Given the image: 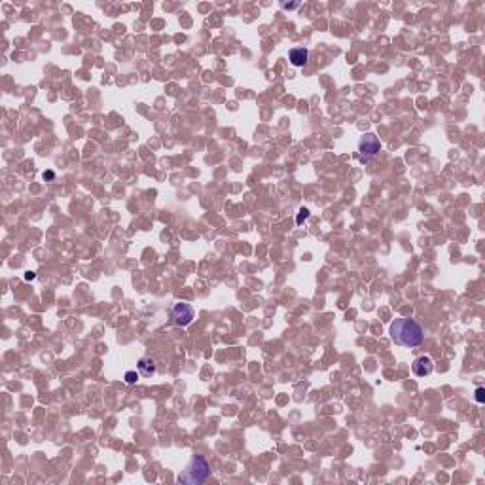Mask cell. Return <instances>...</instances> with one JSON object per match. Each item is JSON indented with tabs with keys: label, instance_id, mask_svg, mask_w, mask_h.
Instances as JSON below:
<instances>
[{
	"label": "cell",
	"instance_id": "obj_1",
	"mask_svg": "<svg viewBox=\"0 0 485 485\" xmlns=\"http://www.w3.org/2000/svg\"><path fill=\"white\" fill-rule=\"evenodd\" d=\"M388 334H390V340L396 345L408 347V349L419 347L424 341V328L413 318H396L390 324Z\"/></svg>",
	"mask_w": 485,
	"mask_h": 485
},
{
	"label": "cell",
	"instance_id": "obj_2",
	"mask_svg": "<svg viewBox=\"0 0 485 485\" xmlns=\"http://www.w3.org/2000/svg\"><path fill=\"white\" fill-rule=\"evenodd\" d=\"M210 476V462L207 461L203 455H192V459L188 461L186 468L178 474V484L186 485H199L205 484Z\"/></svg>",
	"mask_w": 485,
	"mask_h": 485
},
{
	"label": "cell",
	"instance_id": "obj_3",
	"mask_svg": "<svg viewBox=\"0 0 485 485\" xmlns=\"http://www.w3.org/2000/svg\"><path fill=\"white\" fill-rule=\"evenodd\" d=\"M381 152V142L374 133H366L358 140V161L360 163H370Z\"/></svg>",
	"mask_w": 485,
	"mask_h": 485
},
{
	"label": "cell",
	"instance_id": "obj_4",
	"mask_svg": "<svg viewBox=\"0 0 485 485\" xmlns=\"http://www.w3.org/2000/svg\"><path fill=\"white\" fill-rule=\"evenodd\" d=\"M171 315H173L174 324H178V326H188V324H192V320L195 318V311L190 303L180 302L173 307V313H171Z\"/></svg>",
	"mask_w": 485,
	"mask_h": 485
},
{
	"label": "cell",
	"instance_id": "obj_5",
	"mask_svg": "<svg viewBox=\"0 0 485 485\" xmlns=\"http://www.w3.org/2000/svg\"><path fill=\"white\" fill-rule=\"evenodd\" d=\"M432 370H434V362H432V358H428V356H419V358H415L412 364V372L417 377L430 376Z\"/></svg>",
	"mask_w": 485,
	"mask_h": 485
},
{
	"label": "cell",
	"instance_id": "obj_6",
	"mask_svg": "<svg viewBox=\"0 0 485 485\" xmlns=\"http://www.w3.org/2000/svg\"><path fill=\"white\" fill-rule=\"evenodd\" d=\"M288 59L294 67H305L309 61V51L305 48H292L288 53Z\"/></svg>",
	"mask_w": 485,
	"mask_h": 485
},
{
	"label": "cell",
	"instance_id": "obj_7",
	"mask_svg": "<svg viewBox=\"0 0 485 485\" xmlns=\"http://www.w3.org/2000/svg\"><path fill=\"white\" fill-rule=\"evenodd\" d=\"M137 370H139V374L142 377H152L156 374V362L152 360V358H140L139 362H137Z\"/></svg>",
	"mask_w": 485,
	"mask_h": 485
},
{
	"label": "cell",
	"instance_id": "obj_8",
	"mask_svg": "<svg viewBox=\"0 0 485 485\" xmlns=\"http://www.w3.org/2000/svg\"><path fill=\"white\" fill-rule=\"evenodd\" d=\"M139 376H140V374H139V372H135V370L127 372V374H125V383H127V385H135V383H137V379H139Z\"/></svg>",
	"mask_w": 485,
	"mask_h": 485
},
{
	"label": "cell",
	"instance_id": "obj_9",
	"mask_svg": "<svg viewBox=\"0 0 485 485\" xmlns=\"http://www.w3.org/2000/svg\"><path fill=\"white\" fill-rule=\"evenodd\" d=\"M307 216H309V210H307L305 207H302V208H300V212H298V216H296V224L300 226L303 220H307Z\"/></svg>",
	"mask_w": 485,
	"mask_h": 485
},
{
	"label": "cell",
	"instance_id": "obj_10",
	"mask_svg": "<svg viewBox=\"0 0 485 485\" xmlns=\"http://www.w3.org/2000/svg\"><path fill=\"white\" fill-rule=\"evenodd\" d=\"M476 402H480V404H484L485 402V388L484 387L476 388Z\"/></svg>",
	"mask_w": 485,
	"mask_h": 485
},
{
	"label": "cell",
	"instance_id": "obj_11",
	"mask_svg": "<svg viewBox=\"0 0 485 485\" xmlns=\"http://www.w3.org/2000/svg\"><path fill=\"white\" fill-rule=\"evenodd\" d=\"M53 176H55L53 171H46V173H44V178H46V180H53Z\"/></svg>",
	"mask_w": 485,
	"mask_h": 485
},
{
	"label": "cell",
	"instance_id": "obj_12",
	"mask_svg": "<svg viewBox=\"0 0 485 485\" xmlns=\"http://www.w3.org/2000/svg\"><path fill=\"white\" fill-rule=\"evenodd\" d=\"M282 8L284 10H294V8H298V2L296 4H282Z\"/></svg>",
	"mask_w": 485,
	"mask_h": 485
},
{
	"label": "cell",
	"instance_id": "obj_13",
	"mask_svg": "<svg viewBox=\"0 0 485 485\" xmlns=\"http://www.w3.org/2000/svg\"><path fill=\"white\" fill-rule=\"evenodd\" d=\"M35 277H36V275H35V273H31V271H29V273H27V275H25V280H33V279H35Z\"/></svg>",
	"mask_w": 485,
	"mask_h": 485
}]
</instances>
